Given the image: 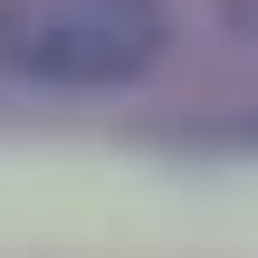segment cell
I'll return each mask as SVG.
<instances>
[{"label": "cell", "instance_id": "6da1fadb", "mask_svg": "<svg viewBox=\"0 0 258 258\" xmlns=\"http://www.w3.org/2000/svg\"><path fill=\"white\" fill-rule=\"evenodd\" d=\"M163 38V0H0V77L19 86H134Z\"/></svg>", "mask_w": 258, "mask_h": 258}]
</instances>
